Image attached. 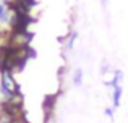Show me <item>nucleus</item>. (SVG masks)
Returning a JSON list of instances; mask_svg holds the SVG:
<instances>
[{"label":"nucleus","mask_w":128,"mask_h":123,"mask_svg":"<svg viewBox=\"0 0 128 123\" xmlns=\"http://www.w3.org/2000/svg\"><path fill=\"white\" fill-rule=\"evenodd\" d=\"M57 99H58V94H47L46 97H44L42 109H44V114H46V123L52 117L54 109H55V105H57Z\"/></svg>","instance_id":"1"},{"label":"nucleus","mask_w":128,"mask_h":123,"mask_svg":"<svg viewBox=\"0 0 128 123\" xmlns=\"http://www.w3.org/2000/svg\"><path fill=\"white\" fill-rule=\"evenodd\" d=\"M122 81H123V71L122 70H114V78L110 81H106V86L114 89L117 86H122Z\"/></svg>","instance_id":"2"},{"label":"nucleus","mask_w":128,"mask_h":123,"mask_svg":"<svg viewBox=\"0 0 128 123\" xmlns=\"http://www.w3.org/2000/svg\"><path fill=\"white\" fill-rule=\"evenodd\" d=\"M122 96H123V88L122 86H117L112 89V107L118 109L122 104Z\"/></svg>","instance_id":"3"},{"label":"nucleus","mask_w":128,"mask_h":123,"mask_svg":"<svg viewBox=\"0 0 128 123\" xmlns=\"http://www.w3.org/2000/svg\"><path fill=\"white\" fill-rule=\"evenodd\" d=\"M83 76H84L83 68H76L75 71H73V84H75L76 88H80V86L83 84Z\"/></svg>","instance_id":"4"},{"label":"nucleus","mask_w":128,"mask_h":123,"mask_svg":"<svg viewBox=\"0 0 128 123\" xmlns=\"http://www.w3.org/2000/svg\"><path fill=\"white\" fill-rule=\"evenodd\" d=\"M10 21V13L3 3H0V23H8Z\"/></svg>","instance_id":"5"},{"label":"nucleus","mask_w":128,"mask_h":123,"mask_svg":"<svg viewBox=\"0 0 128 123\" xmlns=\"http://www.w3.org/2000/svg\"><path fill=\"white\" fill-rule=\"evenodd\" d=\"M76 37H78V32H76V31H72V32H70V37H68V41H66V47H68V49H73Z\"/></svg>","instance_id":"6"},{"label":"nucleus","mask_w":128,"mask_h":123,"mask_svg":"<svg viewBox=\"0 0 128 123\" xmlns=\"http://www.w3.org/2000/svg\"><path fill=\"white\" fill-rule=\"evenodd\" d=\"M24 54H26V57H28V60H29V58H36V57H38V52H36V49H32L31 45H28V47H26Z\"/></svg>","instance_id":"7"},{"label":"nucleus","mask_w":128,"mask_h":123,"mask_svg":"<svg viewBox=\"0 0 128 123\" xmlns=\"http://www.w3.org/2000/svg\"><path fill=\"white\" fill-rule=\"evenodd\" d=\"M109 71H112V68H110V65L109 63H102V65H100V75H107V73Z\"/></svg>","instance_id":"8"},{"label":"nucleus","mask_w":128,"mask_h":123,"mask_svg":"<svg viewBox=\"0 0 128 123\" xmlns=\"http://www.w3.org/2000/svg\"><path fill=\"white\" fill-rule=\"evenodd\" d=\"M114 110H115L114 107H106V110H104V114L107 115L109 120H114Z\"/></svg>","instance_id":"9"}]
</instances>
